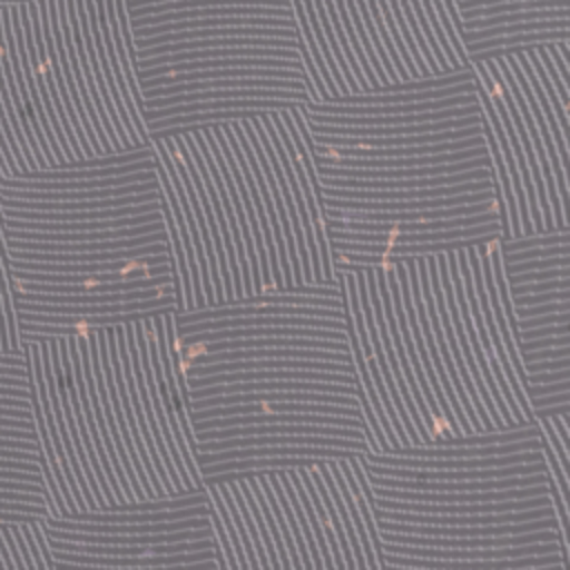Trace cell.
Returning a JSON list of instances; mask_svg holds the SVG:
<instances>
[{"label": "cell", "mask_w": 570, "mask_h": 570, "mask_svg": "<svg viewBox=\"0 0 570 570\" xmlns=\"http://www.w3.org/2000/svg\"><path fill=\"white\" fill-rule=\"evenodd\" d=\"M27 568H58L49 541L45 537L42 519L0 521V570Z\"/></svg>", "instance_id": "obj_1"}, {"label": "cell", "mask_w": 570, "mask_h": 570, "mask_svg": "<svg viewBox=\"0 0 570 570\" xmlns=\"http://www.w3.org/2000/svg\"><path fill=\"white\" fill-rule=\"evenodd\" d=\"M49 517L40 472L0 468V521H33Z\"/></svg>", "instance_id": "obj_2"}, {"label": "cell", "mask_w": 570, "mask_h": 570, "mask_svg": "<svg viewBox=\"0 0 570 570\" xmlns=\"http://www.w3.org/2000/svg\"><path fill=\"white\" fill-rule=\"evenodd\" d=\"M58 568L87 566V568H178V566H214L218 568L214 550L176 552V554H142V557H105V554H76L51 550Z\"/></svg>", "instance_id": "obj_3"}, {"label": "cell", "mask_w": 570, "mask_h": 570, "mask_svg": "<svg viewBox=\"0 0 570 570\" xmlns=\"http://www.w3.org/2000/svg\"><path fill=\"white\" fill-rule=\"evenodd\" d=\"M552 505L528 508V510H508V512H488V514H432V512H405V510H387L372 505L374 519L405 521V523H432V525H497V523H521L530 519L552 517Z\"/></svg>", "instance_id": "obj_4"}, {"label": "cell", "mask_w": 570, "mask_h": 570, "mask_svg": "<svg viewBox=\"0 0 570 570\" xmlns=\"http://www.w3.org/2000/svg\"><path fill=\"white\" fill-rule=\"evenodd\" d=\"M379 530L410 532L425 537H499V534H523L534 530H557V517L530 519L521 523H497V525H432V523H405L390 519H374Z\"/></svg>", "instance_id": "obj_5"}, {"label": "cell", "mask_w": 570, "mask_h": 570, "mask_svg": "<svg viewBox=\"0 0 570 570\" xmlns=\"http://www.w3.org/2000/svg\"><path fill=\"white\" fill-rule=\"evenodd\" d=\"M381 550L392 552V554H410V557L476 561V559H503V557H525V554H552V552H559V543L541 541V543L501 546V548H436V546H412V543L381 541Z\"/></svg>", "instance_id": "obj_6"}, {"label": "cell", "mask_w": 570, "mask_h": 570, "mask_svg": "<svg viewBox=\"0 0 570 570\" xmlns=\"http://www.w3.org/2000/svg\"><path fill=\"white\" fill-rule=\"evenodd\" d=\"M445 263H448V272H450V281H452V289H454V298H456V305H459V314H461V321H463V330L468 334V343H470V350H472V356L481 370V376L488 385V392L499 410V416L501 421L512 430V428H523V425H530V423H517L514 416L510 414L501 392H499V385L490 372V365H488V356L479 343V336H476V330H474V323H472V314H470V305H468V298H465V292H463V281H461V272H459V263H456V249L452 252H445Z\"/></svg>", "instance_id": "obj_7"}, {"label": "cell", "mask_w": 570, "mask_h": 570, "mask_svg": "<svg viewBox=\"0 0 570 570\" xmlns=\"http://www.w3.org/2000/svg\"><path fill=\"white\" fill-rule=\"evenodd\" d=\"M278 111H281V109H272V111H267V114H269V120H272V125H274L278 138L283 140V147H285V151H287V156H289V163H292V169H294V174H296V178H298V185H301V191H303V200H305V205H307V214H309L314 240H316L318 256H321V276H323L325 283H332V281H334V267H332V256H330V240H327V234H325V227H323V214H321L323 207L318 205V200H316V196H314V191H312L309 178H307V174H305V169H303V163H301V158H298V154H296V147H294V142H292V138H289V134H287V129H285V125H283Z\"/></svg>", "instance_id": "obj_8"}, {"label": "cell", "mask_w": 570, "mask_h": 570, "mask_svg": "<svg viewBox=\"0 0 570 570\" xmlns=\"http://www.w3.org/2000/svg\"><path fill=\"white\" fill-rule=\"evenodd\" d=\"M425 265H428V278H430V287H432V296H434V307H436V314H439V321H441V327H443V336H445V343L450 347V354H452V361H454V367L463 381V387L470 396V403L474 407V412L479 414L481 419V425H483V432H497L490 414L485 412L483 403H481V396L472 383V376H470V370L463 361V354H461V347H459V341L454 336V327H452V321H450V312H448V305H445V296H443V287H441V281H439V269H436V256L434 254H425Z\"/></svg>", "instance_id": "obj_9"}, {"label": "cell", "mask_w": 570, "mask_h": 570, "mask_svg": "<svg viewBox=\"0 0 570 570\" xmlns=\"http://www.w3.org/2000/svg\"><path fill=\"white\" fill-rule=\"evenodd\" d=\"M379 539L394 541V543H412V546H436V548H501V546L557 541L559 534L557 530H534L523 534H499V537H425V534L379 530Z\"/></svg>", "instance_id": "obj_10"}, {"label": "cell", "mask_w": 570, "mask_h": 570, "mask_svg": "<svg viewBox=\"0 0 570 570\" xmlns=\"http://www.w3.org/2000/svg\"><path fill=\"white\" fill-rule=\"evenodd\" d=\"M416 272H419V285H421V296H423V303H425V314H428V321H430V327H432V334H434V343H436V350H439V356L445 365V372L450 376V383L454 387V394L474 430V434H481L483 432V425H481V419L479 414L474 412L472 403H470V396L463 387V381L454 367V361H452V354H450V347L445 343V336H443V327H441V321H439V314H436V307H434V296H432V287H430V278H428V265H425V254H419L416 256Z\"/></svg>", "instance_id": "obj_11"}, {"label": "cell", "mask_w": 570, "mask_h": 570, "mask_svg": "<svg viewBox=\"0 0 570 570\" xmlns=\"http://www.w3.org/2000/svg\"><path fill=\"white\" fill-rule=\"evenodd\" d=\"M436 256V269H439V281H441V287H443V296H445V305H448V312H450V321H452V327H454V336L459 341V347H461V354H463V361L470 370V376H472V383L481 396V403L485 407V412L490 414L492 423L497 430H510L501 416H499V410L488 392V385L481 376V370L472 356V350H470V343H468V334L463 330V321H461V314H459V305H456V298H454V289H452V281H450V272H448V263H445V252H439L434 254Z\"/></svg>", "instance_id": "obj_12"}, {"label": "cell", "mask_w": 570, "mask_h": 570, "mask_svg": "<svg viewBox=\"0 0 570 570\" xmlns=\"http://www.w3.org/2000/svg\"><path fill=\"white\" fill-rule=\"evenodd\" d=\"M372 505L387 508V510H405V512H432V514H488V512L541 508V505H552V503H550V494H541V497H528V499L479 501V503H425V501H399V499L374 497Z\"/></svg>", "instance_id": "obj_13"}, {"label": "cell", "mask_w": 570, "mask_h": 570, "mask_svg": "<svg viewBox=\"0 0 570 570\" xmlns=\"http://www.w3.org/2000/svg\"><path fill=\"white\" fill-rule=\"evenodd\" d=\"M20 318L16 305V281L11 272L4 218L0 212V356L20 354Z\"/></svg>", "instance_id": "obj_14"}, {"label": "cell", "mask_w": 570, "mask_h": 570, "mask_svg": "<svg viewBox=\"0 0 570 570\" xmlns=\"http://www.w3.org/2000/svg\"><path fill=\"white\" fill-rule=\"evenodd\" d=\"M456 263H459V272H461V281H463V292H465V298H468V305H470V314H472V323H474V330H476V336H479V343L488 356V365H490V372L499 385V392L510 410V414L514 416L517 423H532L528 421L521 410H519V403L512 394V390L508 387V381L503 376V370L494 356V350H492V343H490V336H488V330H485V323H483V316H481V309H479V298H476V292H474V283H472V272H470V265H468V256H465V247H459L456 249Z\"/></svg>", "instance_id": "obj_15"}, {"label": "cell", "mask_w": 570, "mask_h": 570, "mask_svg": "<svg viewBox=\"0 0 570 570\" xmlns=\"http://www.w3.org/2000/svg\"><path fill=\"white\" fill-rule=\"evenodd\" d=\"M476 167H490V156H476L459 163H439L421 167H341V165H316L321 176H343V178H419V176H439L468 171Z\"/></svg>", "instance_id": "obj_16"}, {"label": "cell", "mask_w": 570, "mask_h": 570, "mask_svg": "<svg viewBox=\"0 0 570 570\" xmlns=\"http://www.w3.org/2000/svg\"><path fill=\"white\" fill-rule=\"evenodd\" d=\"M307 122L309 134H330V136H407V134H430L441 129H456V127H470L481 122V109L479 114L459 116V118H443V120H430V122H405V125H323V122Z\"/></svg>", "instance_id": "obj_17"}, {"label": "cell", "mask_w": 570, "mask_h": 570, "mask_svg": "<svg viewBox=\"0 0 570 570\" xmlns=\"http://www.w3.org/2000/svg\"><path fill=\"white\" fill-rule=\"evenodd\" d=\"M258 120H261V122H263V127H265V134H267V138H269V142H272V147H274V151H276V156H278V160H281V167H283V171H285L287 185H289V189H292V198H294V205H296V214H298L301 225H303L305 247H307V254H309L312 278H314V283H316V285L338 287V281H336V278H334L332 283H325V281H323V276H321V256H318V247H316V240H314V232H312V223H309L307 205H305V200H303V191H301L298 178H296V174H294V169H292L289 156H287L285 147H283V140L278 138V134H276V129H274V125H272V120H269V114H267V111H261V114H258Z\"/></svg>", "instance_id": "obj_18"}, {"label": "cell", "mask_w": 570, "mask_h": 570, "mask_svg": "<svg viewBox=\"0 0 570 570\" xmlns=\"http://www.w3.org/2000/svg\"><path fill=\"white\" fill-rule=\"evenodd\" d=\"M490 178V167H476L468 171L439 174V176H419V178H343V176H321L318 183L327 187H347V189H421V187H439L454 185L465 180Z\"/></svg>", "instance_id": "obj_19"}, {"label": "cell", "mask_w": 570, "mask_h": 570, "mask_svg": "<svg viewBox=\"0 0 570 570\" xmlns=\"http://www.w3.org/2000/svg\"><path fill=\"white\" fill-rule=\"evenodd\" d=\"M485 189H492L490 178L439 185V187H421V189H347V187L321 185V196L356 198V200H416V198H439V196H454V194H470V191H485Z\"/></svg>", "instance_id": "obj_20"}, {"label": "cell", "mask_w": 570, "mask_h": 570, "mask_svg": "<svg viewBox=\"0 0 570 570\" xmlns=\"http://www.w3.org/2000/svg\"><path fill=\"white\" fill-rule=\"evenodd\" d=\"M247 434H323V436H345L365 441L367 436L358 428H341V425H318V423H256V425H229L216 430H198V441H218L227 436H247Z\"/></svg>", "instance_id": "obj_21"}, {"label": "cell", "mask_w": 570, "mask_h": 570, "mask_svg": "<svg viewBox=\"0 0 570 570\" xmlns=\"http://www.w3.org/2000/svg\"><path fill=\"white\" fill-rule=\"evenodd\" d=\"M254 154H256V160L261 165V171L265 176V183L274 196V207H276V216H278V223H281V229H283V238H285V249H287V261H289V269H292V285H303V274H301V258H298V252H296V245H294V236H292V225H289V218H287V209H285V203H283V194L278 189V183H276V176L272 171V165L265 156V149L252 127V122L247 118H238Z\"/></svg>", "instance_id": "obj_22"}, {"label": "cell", "mask_w": 570, "mask_h": 570, "mask_svg": "<svg viewBox=\"0 0 570 570\" xmlns=\"http://www.w3.org/2000/svg\"><path fill=\"white\" fill-rule=\"evenodd\" d=\"M247 120L252 122V127H254V131H256L261 145H263V149H265V156H267V160H269V165H272V171H274V176H276V183H278V189H281V194H283L285 209H287V218H289V225H292L294 245H296V252H298V258H301L303 283L309 285V283H314V278H312V267H309V254H307V247H305L303 225H301V218H298V214H296V205H294L292 189H289V185H287L285 171H283V167H281V160H278V156H276V151H274V147H272V142H269V138H267V134H265L263 122L258 120V114H256V116H249Z\"/></svg>", "instance_id": "obj_23"}, {"label": "cell", "mask_w": 570, "mask_h": 570, "mask_svg": "<svg viewBox=\"0 0 570 570\" xmlns=\"http://www.w3.org/2000/svg\"><path fill=\"white\" fill-rule=\"evenodd\" d=\"M125 323H116L114 330H116V345H118V354H120V363H122V374H125V385L129 390V401H131V407H134V416H136V423H138V430L142 434V441H145V448L149 452V459H151V465L160 479V485L165 490V494H176L171 481H169V474L163 465V459L154 445V439H151V432H149V423L145 419V412H142V403H140V394H138V387H136V379H134V370H131V356H129V350H127V338H125Z\"/></svg>", "instance_id": "obj_24"}, {"label": "cell", "mask_w": 570, "mask_h": 570, "mask_svg": "<svg viewBox=\"0 0 570 570\" xmlns=\"http://www.w3.org/2000/svg\"><path fill=\"white\" fill-rule=\"evenodd\" d=\"M96 336H98V354H100V365H102V374H105V383H107V394H109V401H111V407H114V416H116V425L120 430V436L125 441V450L131 459V465H134V472L142 485V492H145V499H156V492L145 474V468H142V461L136 452V445H134V439H131V432H129V425H127V419H125V412H122V403H120V394H118V387H116V379H114V367H111V361H109V352H107V336H105V325H96Z\"/></svg>", "instance_id": "obj_25"}, {"label": "cell", "mask_w": 570, "mask_h": 570, "mask_svg": "<svg viewBox=\"0 0 570 570\" xmlns=\"http://www.w3.org/2000/svg\"><path fill=\"white\" fill-rule=\"evenodd\" d=\"M227 122H229V127H232V131H234L238 145H240V149H243V154H245V158H247V165H249V169H252V174H254L256 187H258V191H261V196H263V203H265L267 220H269L272 236H274V245H276L278 267H281V272H283V285H281V287H289V285H292V269H289V261H287V249H285L283 229H281V223H278V216H276V207H274V196H272V191H269V187H267V183H265V176H263V171H261V165H258V160H256V154H254V149H252V145H249V140H247V136H245L240 122H238V120H227ZM272 289H274V287H272Z\"/></svg>", "instance_id": "obj_26"}, {"label": "cell", "mask_w": 570, "mask_h": 570, "mask_svg": "<svg viewBox=\"0 0 570 570\" xmlns=\"http://www.w3.org/2000/svg\"><path fill=\"white\" fill-rule=\"evenodd\" d=\"M209 129H212V136L216 138L225 160H227V167L232 171V178H234V185L238 189V196H240V203H243V209L247 214V220H249V232H252V238H254V247H256V256H258V269H261V281H263V292L272 285V276H269V265H267V249H265V238L261 234V227H258V218H256V209H254V203L249 198V189H247V183L238 169V163L229 149V142L220 129V122H207ZM261 292V294H263Z\"/></svg>", "instance_id": "obj_27"}, {"label": "cell", "mask_w": 570, "mask_h": 570, "mask_svg": "<svg viewBox=\"0 0 570 570\" xmlns=\"http://www.w3.org/2000/svg\"><path fill=\"white\" fill-rule=\"evenodd\" d=\"M207 89H294L307 91L305 82L301 80H283V78H218V80H191V82H176L165 87H149L142 89V98H163L174 94H189V91H207Z\"/></svg>", "instance_id": "obj_28"}, {"label": "cell", "mask_w": 570, "mask_h": 570, "mask_svg": "<svg viewBox=\"0 0 570 570\" xmlns=\"http://www.w3.org/2000/svg\"><path fill=\"white\" fill-rule=\"evenodd\" d=\"M163 142L167 147V151L171 154L174 158V165H176V171H178V178L185 187V194H187V200H189V207L194 212V218H196V225H198V232H200V240H203V249H205V258H207V267H209V274H212V287H214V307L223 305L225 303V294H223V283H220V272H218V261H216V252H214V240H212V234L207 229V220H205V214H203V207H200V200L196 196V189H194V183L183 165V158L178 156L176 151V142H174V136H163Z\"/></svg>", "instance_id": "obj_29"}, {"label": "cell", "mask_w": 570, "mask_h": 570, "mask_svg": "<svg viewBox=\"0 0 570 570\" xmlns=\"http://www.w3.org/2000/svg\"><path fill=\"white\" fill-rule=\"evenodd\" d=\"M105 336H107V352H109V361H111V367H114V379H116V387H118V394H120V403H122V412H125V419H127V425H129V432H131V439H134V445H136V452L142 461V468H145V474L156 492V497H169L165 494L163 485H160V479L151 465V459H149V452L145 448V441H142V434L138 430V423H136V416H134V407H131V401H129V390L125 385V374H122V363H120V354H118V345H116V330L114 325H105Z\"/></svg>", "instance_id": "obj_30"}, {"label": "cell", "mask_w": 570, "mask_h": 570, "mask_svg": "<svg viewBox=\"0 0 570 570\" xmlns=\"http://www.w3.org/2000/svg\"><path fill=\"white\" fill-rule=\"evenodd\" d=\"M125 338H127V350H129V356H131V370H134V379H136V387H138V394H140V403H142V412H145V419L149 423V432H151V439H154V445L163 459V465L169 474V481L176 490V494H189L183 483H180V476L169 459V452H167V445H165V439H163V432L158 428V421H156V414L151 410V401H149V392H147V383H145V376H142V365H140V354H138V343H136V334H134V321L125 323Z\"/></svg>", "instance_id": "obj_31"}, {"label": "cell", "mask_w": 570, "mask_h": 570, "mask_svg": "<svg viewBox=\"0 0 570 570\" xmlns=\"http://www.w3.org/2000/svg\"><path fill=\"white\" fill-rule=\"evenodd\" d=\"M169 263L167 252L147 254L138 258L125 261H100V263H45V261H18L11 258V269L16 272H53V274H87V272H122V269H140L149 265Z\"/></svg>", "instance_id": "obj_32"}, {"label": "cell", "mask_w": 570, "mask_h": 570, "mask_svg": "<svg viewBox=\"0 0 570 570\" xmlns=\"http://www.w3.org/2000/svg\"><path fill=\"white\" fill-rule=\"evenodd\" d=\"M167 252V240L129 247V249H111V252H80V254H53V252H24V249H9L11 258L18 261H45V263H100V261H125L138 258L147 254Z\"/></svg>", "instance_id": "obj_33"}, {"label": "cell", "mask_w": 570, "mask_h": 570, "mask_svg": "<svg viewBox=\"0 0 570 570\" xmlns=\"http://www.w3.org/2000/svg\"><path fill=\"white\" fill-rule=\"evenodd\" d=\"M285 474L289 476V481H292V485H294V492H296V497H298V501H301V505H303V510H305V517H307V521H309L314 541H316V546H318V550H321L323 568H334V561H332V554H330V548H327V539H325V534H323L318 514L314 512V505H312V501H309V497H307V490H305V485H303V481H301L298 470H296V468H285Z\"/></svg>", "instance_id": "obj_34"}, {"label": "cell", "mask_w": 570, "mask_h": 570, "mask_svg": "<svg viewBox=\"0 0 570 570\" xmlns=\"http://www.w3.org/2000/svg\"><path fill=\"white\" fill-rule=\"evenodd\" d=\"M307 472H309V476H312V481H314V485H316V490H318V497H321V501H323V505H325V510H327V517H330L332 530H334V534H336V541H338V548H341L345 568H356V561H354V554H352V550H350V543H347V537H345V530H343L338 510H336V505H334V501H332V497H330V492H327V485H325L323 476L318 474V470H316L314 465H307Z\"/></svg>", "instance_id": "obj_35"}, {"label": "cell", "mask_w": 570, "mask_h": 570, "mask_svg": "<svg viewBox=\"0 0 570 570\" xmlns=\"http://www.w3.org/2000/svg\"><path fill=\"white\" fill-rule=\"evenodd\" d=\"M276 476L281 479V485H283L285 494H287V501H289V505H292V510H294V517H296V521H298V528H301V532H303V539H305V546H307V552H309V559H312V568H323L321 550H318V546H316V541H314L309 521H307L305 510H303V505H301V501H298V497H296V492H294V485H292L289 476L285 474V468H276Z\"/></svg>", "instance_id": "obj_36"}, {"label": "cell", "mask_w": 570, "mask_h": 570, "mask_svg": "<svg viewBox=\"0 0 570 570\" xmlns=\"http://www.w3.org/2000/svg\"><path fill=\"white\" fill-rule=\"evenodd\" d=\"M263 470H265V476H267V481H269V485H272V490H274V494H276V499H278V503H281V510H283L285 521H287V525H289V532H292V537H294V543H296L298 557H301V561H303V568H312V559H309V552H307L303 532H301L298 521H296V517H294V510H292V505H289V501H287V494H285L283 485H281V479L276 476V468H263Z\"/></svg>", "instance_id": "obj_37"}, {"label": "cell", "mask_w": 570, "mask_h": 570, "mask_svg": "<svg viewBox=\"0 0 570 570\" xmlns=\"http://www.w3.org/2000/svg\"><path fill=\"white\" fill-rule=\"evenodd\" d=\"M254 472H256V479H258V483H261V488H263V492H265V499H267V503H269V510H272V514H274V521H276V525H278V532H281V537H283V541H285V550H287V554H289L292 568H303V561H301V557H298L294 537H292V532H289V525H287V521H285V514H283V510H281V503H278V499H276V494H274V490H272V485H269V481H267V476H265V470L261 468V470H254Z\"/></svg>", "instance_id": "obj_38"}, {"label": "cell", "mask_w": 570, "mask_h": 570, "mask_svg": "<svg viewBox=\"0 0 570 570\" xmlns=\"http://www.w3.org/2000/svg\"><path fill=\"white\" fill-rule=\"evenodd\" d=\"M321 2H323V7H325V13H327V18H330V24H332V29H334V33H336V38H338V47H341V51H343V58H345V62H347L352 76L356 78L358 94L370 91V85H367V80H365V76H363L361 67H358V60H356V56H354V51H352V47H350V42H347V36H345V31H343V27H341V20H338L334 0H321Z\"/></svg>", "instance_id": "obj_39"}, {"label": "cell", "mask_w": 570, "mask_h": 570, "mask_svg": "<svg viewBox=\"0 0 570 570\" xmlns=\"http://www.w3.org/2000/svg\"><path fill=\"white\" fill-rule=\"evenodd\" d=\"M312 4H314V9H316V16H318V22H321L323 36H325V40H327V45H330V51H332V56H334V60H336V65H338V71H341V76H343V80H345L350 94H358L356 78L352 76V71H350V67H347V62H345V58H343V51H341V47H338V38H336V33H334L332 24H330V18H327V13H325L323 2H321V0H312Z\"/></svg>", "instance_id": "obj_40"}, {"label": "cell", "mask_w": 570, "mask_h": 570, "mask_svg": "<svg viewBox=\"0 0 570 570\" xmlns=\"http://www.w3.org/2000/svg\"><path fill=\"white\" fill-rule=\"evenodd\" d=\"M223 483H227V488H229V492H232V497H234V501H236V505H238L240 519H243V523H245V528H247V534H249L254 554H256V559H258V568H269L267 550H265V546H263V541H261V537H258L254 517H252V512H249V508H247V503H245V499H243V494H240V490H238L236 479H229V481H223Z\"/></svg>", "instance_id": "obj_41"}, {"label": "cell", "mask_w": 570, "mask_h": 570, "mask_svg": "<svg viewBox=\"0 0 570 570\" xmlns=\"http://www.w3.org/2000/svg\"><path fill=\"white\" fill-rule=\"evenodd\" d=\"M236 483H238V490H240V494H243V499H245V503H247V508H249V512H252V517H254L258 537H261V541H263V546H265V550H267L269 568H281V566H278V557H276L274 541H272V537H269V530H267V525H265L263 512H261V508H258V503H256V499H254V492H252L247 479H245V476H236Z\"/></svg>", "instance_id": "obj_42"}, {"label": "cell", "mask_w": 570, "mask_h": 570, "mask_svg": "<svg viewBox=\"0 0 570 570\" xmlns=\"http://www.w3.org/2000/svg\"><path fill=\"white\" fill-rule=\"evenodd\" d=\"M343 2H345V9H347L350 20H352V24H354L356 38H358V42H361V47H363V51H365V56H367V62H370L372 69H374V76H376V80H379V87L392 85L390 78H387V73H385V69H383V65H381V60H379V56H376V51H374V47H372V42H370V38H367V31H365V27H363V20H361V13H358V9H356V2H354V0H343Z\"/></svg>", "instance_id": "obj_43"}, {"label": "cell", "mask_w": 570, "mask_h": 570, "mask_svg": "<svg viewBox=\"0 0 570 570\" xmlns=\"http://www.w3.org/2000/svg\"><path fill=\"white\" fill-rule=\"evenodd\" d=\"M203 485H205V490H207V494H209V501L214 503V508H216V512H218V517H220V521H223V525H225V532H227V537H229V541H232V548H234V554H236V561H238V568H249L247 557H245V550H243V543H240V537H238V532H236V528H234V521H232V517H229V510H227V505H225V501H223L218 488H216L214 483H209V481H203Z\"/></svg>", "instance_id": "obj_44"}, {"label": "cell", "mask_w": 570, "mask_h": 570, "mask_svg": "<svg viewBox=\"0 0 570 570\" xmlns=\"http://www.w3.org/2000/svg\"><path fill=\"white\" fill-rule=\"evenodd\" d=\"M334 4H336V13H338V20H341V27H343V31H345V36H347V42H350V47H352V51H354V56H356V60H358V67H361V71H363L367 85H370V91H372V89L379 87V80H376L374 69H372V65L367 62V56H365V51H363V47H361V42H358V38H356V31H354V24H352V20H350V16H347L345 2H343V0H334Z\"/></svg>", "instance_id": "obj_45"}, {"label": "cell", "mask_w": 570, "mask_h": 570, "mask_svg": "<svg viewBox=\"0 0 570 570\" xmlns=\"http://www.w3.org/2000/svg\"><path fill=\"white\" fill-rule=\"evenodd\" d=\"M365 4H367V11H370V16H372V20H374V27H376V31H379V38H381V42H383V47H385V51H387V56H390V60H392V67H394V71H396V76H399V82H401V80H412V78H410V71L405 69V65H403V60H401V56H399V51H396V47H394V42H392V36H390V31H387V27H385V22H383V16H381V11H379L376 0H365Z\"/></svg>", "instance_id": "obj_46"}, {"label": "cell", "mask_w": 570, "mask_h": 570, "mask_svg": "<svg viewBox=\"0 0 570 570\" xmlns=\"http://www.w3.org/2000/svg\"><path fill=\"white\" fill-rule=\"evenodd\" d=\"M214 485L218 488V492H220V497H223V501H225V505H227V510H229V517H232L234 528H236V532H238V537H240V543H243V550H245V557H247L249 568H258V559H256V554H254V548H252L247 528H245V523H243V519H240L238 505H236V501H234V497H232L227 483H214Z\"/></svg>", "instance_id": "obj_47"}, {"label": "cell", "mask_w": 570, "mask_h": 570, "mask_svg": "<svg viewBox=\"0 0 570 570\" xmlns=\"http://www.w3.org/2000/svg\"><path fill=\"white\" fill-rule=\"evenodd\" d=\"M559 254H570V240L568 243H554V245H541V247H525L519 252H501V263L512 265L528 258H550Z\"/></svg>", "instance_id": "obj_48"}, {"label": "cell", "mask_w": 570, "mask_h": 570, "mask_svg": "<svg viewBox=\"0 0 570 570\" xmlns=\"http://www.w3.org/2000/svg\"><path fill=\"white\" fill-rule=\"evenodd\" d=\"M570 276V265H559V267H546V269H528L519 274H505V283L510 285H521V283H537V281H548V278H561Z\"/></svg>", "instance_id": "obj_49"}, {"label": "cell", "mask_w": 570, "mask_h": 570, "mask_svg": "<svg viewBox=\"0 0 570 570\" xmlns=\"http://www.w3.org/2000/svg\"><path fill=\"white\" fill-rule=\"evenodd\" d=\"M559 265H570L568 254H559V256H550V258H528V261H519L512 265H503V274H519V272H528V269H546V267H559Z\"/></svg>", "instance_id": "obj_50"}, {"label": "cell", "mask_w": 570, "mask_h": 570, "mask_svg": "<svg viewBox=\"0 0 570 570\" xmlns=\"http://www.w3.org/2000/svg\"><path fill=\"white\" fill-rule=\"evenodd\" d=\"M548 301H570V287L561 289H548V292H537V294H519L512 296V305L517 307H528V305H541Z\"/></svg>", "instance_id": "obj_51"}, {"label": "cell", "mask_w": 570, "mask_h": 570, "mask_svg": "<svg viewBox=\"0 0 570 570\" xmlns=\"http://www.w3.org/2000/svg\"><path fill=\"white\" fill-rule=\"evenodd\" d=\"M561 287H570V276H561V278H548V281H537V283H521V285H510V296H519V294H537V292H548V289H561Z\"/></svg>", "instance_id": "obj_52"}, {"label": "cell", "mask_w": 570, "mask_h": 570, "mask_svg": "<svg viewBox=\"0 0 570 570\" xmlns=\"http://www.w3.org/2000/svg\"><path fill=\"white\" fill-rule=\"evenodd\" d=\"M550 312H570V301H548L541 305H528V307H517L514 314L517 318H532Z\"/></svg>", "instance_id": "obj_53"}, {"label": "cell", "mask_w": 570, "mask_h": 570, "mask_svg": "<svg viewBox=\"0 0 570 570\" xmlns=\"http://www.w3.org/2000/svg\"><path fill=\"white\" fill-rule=\"evenodd\" d=\"M559 345H570V334H559V336H541V338H528L519 341V352H534L543 347H559Z\"/></svg>", "instance_id": "obj_54"}, {"label": "cell", "mask_w": 570, "mask_h": 570, "mask_svg": "<svg viewBox=\"0 0 570 570\" xmlns=\"http://www.w3.org/2000/svg\"><path fill=\"white\" fill-rule=\"evenodd\" d=\"M559 334H570V321L568 323H550V325L530 327V330H519V341L541 338V336H559Z\"/></svg>", "instance_id": "obj_55"}, {"label": "cell", "mask_w": 570, "mask_h": 570, "mask_svg": "<svg viewBox=\"0 0 570 570\" xmlns=\"http://www.w3.org/2000/svg\"><path fill=\"white\" fill-rule=\"evenodd\" d=\"M568 321H570V312H550V314H541V316H532V318H517V327L530 330V327H541V325H550V323H568Z\"/></svg>", "instance_id": "obj_56"}, {"label": "cell", "mask_w": 570, "mask_h": 570, "mask_svg": "<svg viewBox=\"0 0 570 570\" xmlns=\"http://www.w3.org/2000/svg\"><path fill=\"white\" fill-rule=\"evenodd\" d=\"M561 367H570V356H561V358H543V361H530V363H523L525 374H534V372H550V370H561Z\"/></svg>", "instance_id": "obj_57"}, {"label": "cell", "mask_w": 570, "mask_h": 570, "mask_svg": "<svg viewBox=\"0 0 570 570\" xmlns=\"http://www.w3.org/2000/svg\"><path fill=\"white\" fill-rule=\"evenodd\" d=\"M561 356H570V347H568V345H559V347H543V350L525 352V354H521V361H523V363H530V361H543V358H561Z\"/></svg>", "instance_id": "obj_58"}, {"label": "cell", "mask_w": 570, "mask_h": 570, "mask_svg": "<svg viewBox=\"0 0 570 570\" xmlns=\"http://www.w3.org/2000/svg\"><path fill=\"white\" fill-rule=\"evenodd\" d=\"M557 403H570V390H563V392H552V394H546V396H537V399H530L532 412H534V410H539V407L557 405Z\"/></svg>", "instance_id": "obj_59"}, {"label": "cell", "mask_w": 570, "mask_h": 570, "mask_svg": "<svg viewBox=\"0 0 570 570\" xmlns=\"http://www.w3.org/2000/svg\"><path fill=\"white\" fill-rule=\"evenodd\" d=\"M0 176H4V174H2V167H0Z\"/></svg>", "instance_id": "obj_60"}, {"label": "cell", "mask_w": 570, "mask_h": 570, "mask_svg": "<svg viewBox=\"0 0 570 570\" xmlns=\"http://www.w3.org/2000/svg\"><path fill=\"white\" fill-rule=\"evenodd\" d=\"M0 2H11V0H0Z\"/></svg>", "instance_id": "obj_61"}]
</instances>
